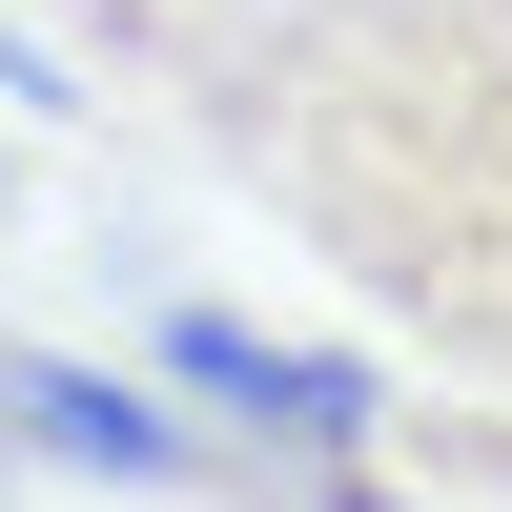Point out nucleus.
Listing matches in <instances>:
<instances>
[{
	"instance_id": "nucleus-2",
	"label": "nucleus",
	"mask_w": 512,
	"mask_h": 512,
	"mask_svg": "<svg viewBox=\"0 0 512 512\" xmlns=\"http://www.w3.org/2000/svg\"><path fill=\"white\" fill-rule=\"evenodd\" d=\"M164 390H205L246 451H390V390H369L349 349H287V328H246V308H164Z\"/></svg>"
},
{
	"instance_id": "nucleus-1",
	"label": "nucleus",
	"mask_w": 512,
	"mask_h": 512,
	"mask_svg": "<svg viewBox=\"0 0 512 512\" xmlns=\"http://www.w3.org/2000/svg\"><path fill=\"white\" fill-rule=\"evenodd\" d=\"M164 82L369 328L512 390V0H205Z\"/></svg>"
},
{
	"instance_id": "nucleus-3",
	"label": "nucleus",
	"mask_w": 512,
	"mask_h": 512,
	"mask_svg": "<svg viewBox=\"0 0 512 512\" xmlns=\"http://www.w3.org/2000/svg\"><path fill=\"white\" fill-rule=\"evenodd\" d=\"M0 431L41 472H103V492H205V431L144 410L123 369H82V349H0Z\"/></svg>"
},
{
	"instance_id": "nucleus-4",
	"label": "nucleus",
	"mask_w": 512,
	"mask_h": 512,
	"mask_svg": "<svg viewBox=\"0 0 512 512\" xmlns=\"http://www.w3.org/2000/svg\"><path fill=\"white\" fill-rule=\"evenodd\" d=\"M267 512H410V492L369 472V451H287V492H267Z\"/></svg>"
}]
</instances>
